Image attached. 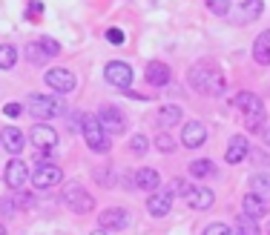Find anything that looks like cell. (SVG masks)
Instances as JSON below:
<instances>
[{
  "instance_id": "cell-26",
  "label": "cell",
  "mask_w": 270,
  "mask_h": 235,
  "mask_svg": "<svg viewBox=\"0 0 270 235\" xmlns=\"http://www.w3.org/2000/svg\"><path fill=\"white\" fill-rule=\"evenodd\" d=\"M14 63H17V49L12 43H3L0 46V69H12Z\"/></svg>"
},
{
  "instance_id": "cell-27",
  "label": "cell",
  "mask_w": 270,
  "mask_h": 235,
  "mask_svg": "<svg viewBox=\"0 0 270 235\" xmlns=\"http://www.w3.org/2000/svg\"><path fill=\"white\" fill-rule=\"evenodd\" d=\"M265 12V0H245V17L250 20H259Z\"/></svg>"
},
{
  "instance_id": "cell-18",
  "label": "cell",
  "mask_w": 270,
  "mask_h": 235,
  "mask_svg": "<svg viewBox=\"0 0 270 235\" xmlns=\"http://www.w3.org/2000/svg\"><path fill=\"white\" fill-rule=\"evenodd\" d=\"M135 187L144 189V192H153V189H158V184H161V178H158V172L155 169H150V166H144V169H135Z\"/></svg>"
},
{
  "instance_id": "cell-32",
  "label": "cell",
  "mask_w": 270,
  "mask_h": 235,
  "mask_svg": "<svg viewBox=\"0 0 270 235\" xmlns=\"http://www.w3.org/2000/svg\"><path fill=\"white\" fill-rule=\"evenodd\" d=\"M170 192H173V195H181V198H187L190 192H193V187H190L187 181L176 178V181H173V187H170Z\"/></svg>"
},
{
  "instance_id": "cell-31",
  "label": "cell",
  "mask_w": 270,
  "mask_h": 235,
  "mask_svg": "<svg viewBox=\"0 0 270 235\" xmlns=\"http://www.w3.org/2000/svg\"><path fill=\"white\" fill-rule=\"evenodd\" d=\"M37 43H40V49L46 52V58H55V55H60V46H58V40H52V37H40Z\"/></svg>"
},
{
  "instance_id": "cell-34",
  "label": "cell",
  "mask_w": 270,
  "mask_h": 235,
  "mask_svg": "<svg viewBox=\"0 0 270 235\" xmlns=\"http://www.w3.org/2000/svg\"><path fill=\"white\" fill-rule=\"evenodd\" d=\"M0 215H6V218H12V215H17V204L9 198H0Z\"/></svg>"
},
{
  "instance_id": "cell-29",
  "label": "cell",
  "mask_w": 270,
  "mask_h": 235,
  "mask_svg": "<svg viewBox=\"0 0 270 235\" xmlns=\"http://www.w3.org/2000/svg\"><path fill=\"white\" fill-rule=\"evenodd\" d=\"M147 149H150V146H147V138H144V135H132V138H129V152L132 155H147Z\"/></svg>"
},
{
  "instance_id": "cell-30",
  "label": "cell",
  "mask_w": 270,
  "mask_h": 235,
  "mask_svg": "<svg viewBox=\"0 0 270 235\" xmlns=\"http://www.w3.org/2000/svg\"><path fill=\"white\" fill-rule=\"evenodd\" d=\"M207 3V9H210L213 14H219V17H224V14L230 12V0H204Z\"/></svg>"
},
{
  "instance_id": "cell-7",
  "label": "cell",
  "mask_w": 270,
  "mask_h": 235,
  "mask_svg": "<svg viewBox=\"0 0 270 235\" xmlns=\"http://www.w3.org/2000/svg\"><path fill=\"white\" fill-rule=\"evenodd\" d=\"M98 123L104 126L106 135H121V132L127 129V118L124 112L118 109V106H101V112H98Z\"/></svg>"
},
{
  "instance_id": "cell-35",
  "label": "cell",
  "mask_w": 270,
  "mask_h": 235,
  "mask_svg": "<svg viewBox=\"0 0 270 235\" xmlns=\"http://www.w3.org/2000/svg\"><path fill=\"white\" fill-rule=\"evenodd\" d=\"M204 235H233V233H230L227 224H210V227L204 230Z\"/></svg>"
},
{
  "instance_id": "cell-12",
  "label": "cell",
  "mask_w": 270,
  "mask_h": 235,
  "mask_svg": "<svg viewBox=\"0 0 270 235\" xmlns=\"http://www.w3.org/2000/svg\"><path fill=\"white\" fill-rule=\"evenodd\" d=\"M204 141H207V129H204L201 120H190V123H184V129H181V143H184L187 149H196V146H201Z\"/></svg>"
},
{
  "instance_id": "cell-20",
  "label": "cell",
  "mask_w": 270,
  "mask_h": 235,
  "mask_svg": "<svg viewBox=\"0 0 270 235\" xmlns=\"http://www.w3.org/2000/svg\"><path fill=\"white\" fill-rule=\"evenodd\" d=\"M253 58H256V63H262V66H270V29L256 37V43H253Z\"/></svg>"
},
{
  "instance_id": "cell-9",
  "label": "cell",
  "mask_w": 270,
  "mask_h": 235,
  "mask_svg": "<svg viewBox=\"0 0 270 235\" xmlns=\"http://www.w3.org/2000/svg\"><path fill=\"white\" fill-rule=\"evenodd\" d=\"M29 141H32V146H37V152H49L58 146V132L46 123H35L29 132Z\"/></svg>"
},
{
  "instance_id": "cell-6",
  "label": "cell",
  "mask_w": 270,
  "mask_h": 235,
  "mask_svg": "<svg viewBox=\"0 0 270 235\" xmlns=\"http://www.w3.org/2000/svg\"><path fill=\"white\" fill-rule=\"evenodd\" d=\"M60 181H63V169H60L58 164H49V161H40L37 169L32 172V187H35L37 192L55 187V184H60Z\"/></svg>"
},
{
  "instance_id": "cell-3",
  "label": "cell",
  "mask_w": 270,
  "mask_h": 235,
  "mask_svg": "<svg viewBox=\"0 0 270 235\" xmlns=\"http://www.w3.org/2000/svg\"><path fill=\"white\" fill-rule=\"evenodd\" d=\"M81 132H83L86 146H89L92 152H98V155L109 152V135L104 132V126L98 123L95 115H81Z\"/></svg>"
},
{
  "instance_id": "cell-21",
  "label": "cell",
  "mask_w": 270,
  "mask_h": 235,
  "mask_svg": "<svg viewBox=\"0 0 270 235\" xmlns=\"http://www.w3.org/2000/svg\"><path fill=\"white\" fill-rule=\"evenodd\" d=\"M250 195H256L262 201H270V175L268 172H256L250 178Z\"/></svg>"
},
{
  "instance_id": "cell-17",
  "label": "cell",
  "mask_w": 270,
  "mask_h": 235,
  "mask_svg": "<svg viewBox=\"0 0 270 235\" xmlns=\"http://www.w3.org/2000/svg\"><path fill=\"white\" fill-rule=\"evenodd\" d=\"M250 152V143H247L245 135H233L230 138V146H227V164H242Z\"/></svg>"
},
{
  "instance_id": "cell-24",
  "label": "cell",
  "mask_w": 270,
  "mask_h": 235,
  "mask_svg": "<svg viewBox=\"0 0 270 235\" xmlns=\"http://www.w3.org/2000/svg\"><path fill=\"white\" fill-rule=\"evenodd\" d=\"M190 175L193 178H213L216 175V164L207 161V158H204V161H193V164H190Z\"/></svg>"
},
{
  "instance_id": "cell-38",
  "label": "cell",
  "mask_w": 270,
  "mask_h": 235,
  "mask_svg": "<svg viewBox=\"0 0 270 235\" xmlns=\"http://www.w3.org/2000/svg\"><path fill=\"white\" fill-rule=\"evenodd\" d=\"M40 12H43V6H40V3H29V17H37Z\"/></svg>"
},
{
  "instance_id": "cell-37",
  "label": "cell",
  "mask_w": 270,
  "mask_h": 235,
  "mask_svg": "<svg viewBox=\"0 0 270 235\" xmlns=\"http://www.w3.org/2000/svg\"><path fill=\"white\" fill-rule=\"evenodd\" d=\"M20 112H23V106H20V104H6V106H3V115H6V118H17Z\"/></svg>"
},
{
  "instance_id": "cell-25",
  "label": "cell",
  "mask_w": 270,
  "mask_h": 235,
  "mask_svg": "<svg viewBox=\"0 0 270 235\" xmlns=\"http://www.w3.org/2000/svg\"><path fill=\"white\" fill-rule=\"evenodd\" d=\"M236 235H259V224L250 218V215H239L236 218Z\"/></svg>"
},
{
  "instance_id": "cell-8",
  "label": "cell",
  "mask_w": 270,
  "mask_h": 235,
  "mask_svg": "<svg viewBox=\"0 0 270 235\" xmlns=\"http://www.w3.org/2000/svg\"><path fill=\"white\" fill-rule=\"evenodd\" d=\"M104 78H106V83L115 86V89H129V83H132V69H129V63H124V60H112V63H106Z\"/></svg>"
},
{
  "instance_id": "cell-5",
  "label": "cell",
  "mask_w": 270,
  "mask_h": 235,
  "mask_svg": "<svg viewBox=\"0 0 270 235\" xmlns=\"http://www.w3.org/2000/svg\"><path fill=\"white\" fill-rule=\"evenodd\" d=\"M63 204H66L72 212H78V215H86V212H92L95 198L81 187V184H78V181H72V184H66V189H63Z\"/></svg>"
},
{
  "instance_id": "cell-23",
  "label": "cell",
  "mask_w": 270,
  "mask_h": 235,
  "mask_svg": "<svg viewBox=\"0 0 270 235\" xmlns=\"http://www.w3.org/2000/svg\"><path fill=\"white\" fill-rule=\"evenodd\" d=\"M158 123L161 126H176V123H181V106L176 104H167L158 109Z\"/></svg>"
},
{
  "instance_id": "cell-1",
  "label": "cell",
  "mask_w": 270,
  "mask_h": 235,
  "mask_svg": "<svg viewBox=\"0 0 270 235\" xmlns=\"http://www.w3.org/2000/svg\"><path fill=\"white\" fill-rule=\"evenodd\" d=\"M187 81L199 95H210V98L224 95V75L213 60H199V63H193L190 72H187Z\"/></svg>"
},
{
  "instance_id": "cell-2",
  "label": "cell",
  "mask_w": 270,
  "mask_h": 235,
  "mask_svg": "<svg viewBox=\"0 0 270 235\" xmlns=\"http://www.w3.org/2000/svg\"><path fill=\"white\" fill-rule=\"evenodd\" d=\"M242 112H245V126L250 132H259L262 129V123H265V104H262V98L253 92H239L233 101Z\"/></svg>"
},
{
  "instance_id": "cell-40",
  "label": "cell",
  "mask_w": 270,
  "mask_h": 235,
  "mask_svg": "<svg viewBox=\"0 0 270 235\" xmlns=\"http://www.w3.org/2000/svg\"><path fill=\"white\" fill-rule=\"evenodd\" d=\"M0 235H6V227H3V224H0Z\"/></svg>"
},
{
  "instance_id": "cell-14",
  "label": "cell",
  "mask_w": 270,
  "mask_h": 235,
  "mask_svg": "<svg viewBox=\"0 0 270 235\" xmlns=\"http://www.w3.org/2000/svg\"><path fill=\"white\" fill-rule=\"evenodd\" d=\"M0 146H3L6 152H12V155H20V152H23V146H26L23 132L17 129V126H6V129H0Z\"/></svg>"
},
{
  "instance_id": "cell-15",
  "label": "cell",
  "mask_w": 270,
  "mask_h": 235,
  "mask_svg": "<svg viewBox=\"0 0 270 235\" xmlns=\"http://www.w3.org/2000/svg\"><path fill=\"white\" fill-rule=\"evenodd\" d=\"M144 78H147L150 86H167L170 78H173V72H170V66L161 63V60H150L147 69H144Z\"/></svg>"
},
{
  "instance_id": "cell-28",
  "label": "cell",
  "mask_w": 270,
  "mask_h": 235,
  "mask_svg": "<svg viewBox=\"0 0 270 235\" xmlns=\"http://www.w3.org/2000/svg\"><path fill=\"white\" fill-rule=\"evenodd\" d=\"M26 60L35 63V66H40V63L46 60V52L40 49V43H29V46H26Z\"/></svg>"
},
{
  "instance_id": "cell-19",
  "label": "cell",
  "mask_w": 270,
  "mask_h": 235,
  "mask_svg": "<svg viewBox=\"0 0 270 235\" xmlns=\"http://www.w3.org/2000/svg\"><path fill=\"white\" fill-rule=\"evenodd\" d=\"M213 201H216V195H213L207 187H199V189H193L187 195V204L193 207V210H210L213 207Z\"/></svg>"
},
{
  "instance_id": "cell-4",
  "label": "cell",
  "mask_w": 270,
  "mask_h": 235,
  "mask_svg": "<svg viewBox=\"0 0 270 235\" xmlns=\"http://www.w3.org/2000/svg\"><path fill=\"white\" fill-rule=\"evenodd\" d=\"M29 112L35 120H49L55 115H63L66 112V104L58 101L55 95H32L29 98Z\"/></svg>"
},
{
  "instance_id": "cell-13",
  "label": "cell",
  "mask_w": 270,
  "mask_h": 235,
  "mask_svg": "<svg viewBox=\"0 0 270 235\" xmlns=\"http://www.w3.org/2000/svg\"><path fill=\"white\" fill-rule=\"evenodd\" d=\"M6 184L12 189H23V184L29 181V169H26V164L20 161V158H12L9 164H6Z\"/></svg>"
},
{
  "instance_id": "cell-11",
  "label": "cell",
  "mask_w": 270,
  "mask_h": 235,
  "mask_svg": "<svg viewBox=\"0 0 270 235\" xmlns=\"http://www.w3.org/2000/svg\"><path fill=\"white\" fill-rule=\"evenodd\" d=\"M147 210H150V215H155V218L170 215V210H173V192H170V189H158V192H153V195L147 198Z\"/></svg>"
},
{
  "instance_id": "cell-22",
  "label": "cell",
  "mask_w": 270,
  "mask_h": 235,
  "mask_svg": "<svg viewBox=\"0 0 270 235\" xmlns=\"http://www.w3.org/2000/svg\"><path fill=\"white\" fill-rule=\"evenodd\" d=\"M242 207H245V215H250L253 221H259V218H265V215H268V201L256 198V195H245Z\"/></svg>"
},
{
  "instance_id": "cell-39",
  "label": "cell",
  "mask_w": 270,
  "mask_h": 235,
  "mask_svg": "<svg viewBox=\"0 0 270 235\" xmlns=\"http://www.w3.org/2000/svg\"><path fill=\"white\" fill-rule=\"evenodd\" d=\"M262 138H265V143L270 146V126H268V129H262Z\"/></svg>"
},
{
  "instance_id": "cell-10",
  "label": "cell",
  "mask_w": 270,
  "mask_h": 235,
  "mask_svg": "<svg viewBox=\"0 0 270 235\" xmlns=\"http://www.w3.org/2000/svg\"><path fill=\"white\" fill-rule=\"evenodd\" d=\"M46 86L52 89V92L66 95V92L75 89V75H72L69 69H49L46 72Z\"/></svg>"
},
{
  "instance_id": "cell-33",
  "label": "cell",
  "mask_w": 270,
  "mask_h": 235,
  "mask_svg": "<svg viewBox=\"0 0 270 235\" xmlns=\"http://www.w3.org/2000/svg\"><path fill=\"white\" fill-rule=\"evenodd\" d=\"M155 146H158L161 152H173V149H176V141H173L170 135H164V132H161V135H155Z\"/></svg>"
},
{
  "instance_id": "cell-36",
  "label": "cell",
  "mask_w": 270,
  "mask_h": 235,
  "mask_svg": "<svg viewBox=\"0 0 270 235\" xmlns=\"http://www.w3.org/2000/svg\"><path fill=\"white\" fill-rule=\"evenodd\" d=\"M106 40H109L112 46H121V43H124V32H121V29H109V32H106Z\"/></svg>"
},
{
  "instance_id": "cell-16",
  "label": "cell",
  "mask_w": 270,
  "mask_h": 235,
  "mask_svg": "<svg viewBox=\"0 0 270 235\" xmlns=\"http://www.w3.org/2000/svg\"><path fill=\"white\" fill-rule=\"evenodd\" d=\"M101 227L104 230H124L129 224V212L124 210V207H109V210H104L101 212Z\"/></svg>"
}]
</instances>
